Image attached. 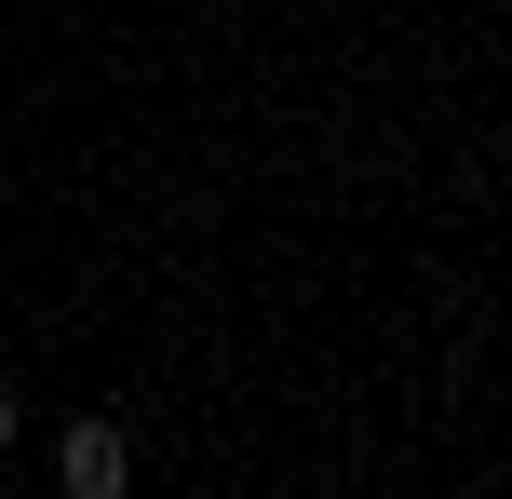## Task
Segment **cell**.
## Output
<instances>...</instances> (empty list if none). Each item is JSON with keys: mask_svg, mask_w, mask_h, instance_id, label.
Segmentation results:
<instances>
[{"mask_svg": "<svg viewBox=\"0 0 512 499\" xmlns=\"http://www.w3.org/2000/svg\"><path fill=\"white\" fill-rule=\"evenodd\" d=\"M54 473H68V499H108V486L135 473V446H122V432H108V419H81V432H68V459H54Z\"/></svg>", "mask_w": 512, "mask_h": 499, "instance_id": "6da1fadb", "label": "cell"}, {"mask_svg": "<svg viewBox=\"0 0 512 499\" xmlns=\"http://www.w3.org/2000/svg\"><path fill=\"white\" fill-rule=\"evenodd\" d=\"M0 459H14V392H0Z\"/></svg>", "mask_w": 512, "mask_h": 499, "instance_id": "7a4b0ae2", "label": "cell"}]
</instances>
